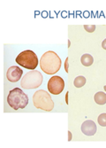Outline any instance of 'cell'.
Returning <instances> with one entry per match:
<instances>
[{
    "label": "cell",
    "mask_w": 106,
    "mask_h": 148,
    "mask_svg": "<svg viewBox=\"0 0 106 148\" xmlns=\"http://www.w3.org/2000/svg\"><path fill=\"white\" fill-rule=\"evenodd\" d=\"M65 88V81L62 77L54 75L52 76L48 82V90L50 93L53 95H58Z\"/></svg>",
    "instance_id": "6"
},
{
    "label": "cell",
    "mask_w": 106,
    "mask_h": 148,
    "mask_svg": "<svg viewBox=\"0 0 106 148\" xmlns=\"http://www.w3.org/2000/svg\"><path fill=\"white\" fill-rule=\"evenodd\" d=\"M81 61L82 64L85 66H89L93 64L94 62V58H93L90 54H88V53H85L83 54L81 58Z\"/></svg>",
    "instance_id": "10"
},
{
    "label": "cell",
    "mask_w": 106,
    "mask_h": 148,
    "mask_svg": "<svg viewBox=\"0 0 106 148\" xmlns=\"http://www.w3.org/2000/svg\"><path fill=\"white\" fill-rule=\"evenodd\" d=\"M8 105L14 110L23 109L29 104V97L20 88H14L10 90L7 96Z\"/></svg>",
    "instance_id": "2"
},
{
    "label": "cell",
    "mask_w": 106,
    "mask_h": 148,
    "mask_svg": "<svg viewBox=\"0 0 106 148\" xmlns=\"http://www.w3.org/2000/svg\"><path fill=\"white\" fill-rule=\"evenodd\" d=\"M61 60L56 52L49 51L40 60V68L47 75H54L61 68Z\"/></svg>",
    "instance_id": "1"
},
{
    "label": "cell",
    "mask_w": 106,
    "mask_h": 148,
    "mask_svg": "<svg viewBox=\"0 0 106 148\" xmlns=\"http://www.w3.org/2000/svg\"><path fill=\"white\" fill-rule=\"evenodd\" d=\"M65 70L66 73H68V58H66L65 61Z\"/></svg>",
    "instance_id": "14"
},
{
    "label": "cell",
    "mask_w": 106,
    "mask_h": 148,
    "mask_svg": "<svg viewBox=\"0 0 106 148\" xmlns=\"http://www.w3.org/2000/svg\"><path fill=\"white\" fill-rule=\"evenodd\" d=\"M67 96H68V92L66 93V98H65V101H66V104H68V99H68V97H67Z\"/></svg>",
    "instance_id": "17"
},
{
    "label": "cell",
    "mask_w": 106,
    "mask_h": 148,
    "mask_svg": "<svg viewBox=\"0 0 106 148\" xmlns=\"http://www.w3.org/2000/svg\"><path fill=\"white\" fill-rule=\"evenodd\" d=\"M43 75L37 70H32L26 73L21 79L20 85L22 89L33 90L38 88L43 84Z\"/></svg>",
    "instance_id": "4"
},
{
    "label": "cell",
    "mask_w": 106,
    "mask_h": 148,
    "mask_svg": "<svg viewBox=\"0 0 106 148\" xmlns=\"http://www.w3.org/2000/svg\"><path fill=\"white\" fill-rule=\"evenodd\" d=\"M103 90H105V91H106V85H105V86H104V87H103Z\"/></svg>",
    "instance_id": "18"
},
{
    "label": "cell",
    "mask_w": 106,
    "mask_h": 148,
    "mask_svg": "<svg viewBox=\"0 0 106 148\" xmlns=\"http://www.w3.org/2000/svg\"><path fill=\"white\" fill-rule=\"evenodd\" d=\"M16 62L26 69L35 70L38 66V58L33 51L26 50L17 56Z\"/></svg>",
    "instance_id": "5"
},
{
    "label": "cell",
    "mask_w": 106,
    "mask_h": 148,
    "mask_svg": "<svg viewBox=\"0 0 106 148\" xmlns=\"http://www.w3.org/2000/svg\"><path fill=\"white\" fill-rule=\"evenodd\" d=\"M86 82L87 80L84 76L82 75H80V76H77L75 79H74V82H73V84L76 88H81L82 86H84L86 84Z\"/></svg>",
    "instance_id": "11"
},
{
    "label": "cell",
    "mask_w": 106,
    "mask_h": 148,
    "mask_svg": "<svg viewBox=\"0 0 106 148\" xmlns=\"http://www.w3.org/2000/svg\"><path fill=\"white\" fill-rule=\"evenodd\" d=\"M94 99H95L96 103L98 105L102 106V105L106 104V93H104L103 91H99V92L96 93Z\"/></svg>",
    "instance_id": "9"
},
{
    "label": "cell",
    "mask_w": 106,
    "mask_h": 148,
    "mask_svg": "<svg viewBox=\"0 0 106 148\" xmlns=\"http://www.w3.org/2000/svg\"><path fill=\"white\" fill-rule=\"evenodd\" d=\"M82 131L86 136H94L96 132V125L91 120L85 121L82 125Z\"/></svg>",
    "instance_id": "8"
},
{
    "label": "cell",
    "mask_w": 106,
    "mask_h": 148,
    "mask_svg": "<svg viewBox=\"0 0 106 148\" xmlns=\"http://www.w3.org/2000/svg\"><path fill=\"white\" fill-rule=\"evenodd\" d=\"M33 103L36 108L47 112L51 111L54 107V103L50 94L43 90L35 91L33 96Z\"/></svg>",
    "instance_id": "3"
},
{
    "label": "cell",
    "mask_w": 106,
    "mask_h": 148,
    "mask_svg": "<svg viewBox=\"0 0 106 148\" xmlns=\"http://www.w3.org/2000/svg\"><path fill=\"white\" fill-rule=\"evenodd\" d=\"M84 29L88 33H92L96 30V25H84Z\"/></svg>",
    "instance_id": "13"
},
{
    "label": "cell",
    "mask_w": 106,
    "mask_h": 148,
    "mask_svg": "<svg viewBox=\"0 0 106 148\" xmlns=\"http://www.w3.org/2000/svg\"><path fill=\"white\" fill-rule=\"evenodd\" d=\"M72 140V134H71V131H68V141H71Z\"/></svg>",
    "instance_id": "16"
},
{
    "label": "cell",
    "mask_w": 106,
    "mask_h": 148,
    "mask_svg": "<svg viewBox=\"0 0 106 148\" xmlns=\"http://www.w3.org/2000/svg\"><path fill=\"white\" fill-rule=\"evenodd\" d=\"M97 122L100 126L106 127V114H101L97 118Z\"/></svg>",
    "instance_id": "12"
},
{
    "label": "cell",
    "mask_w": 106,
    "mask_h": 148,
    "mask_svg": "<svg viewBox=\"0 0 106 148\" xmlns=\"http://www.w3.org/2000/svg\"><path fill=\"white\" fill-rule=\"evenodd\" d=\"M102 47L104 49V50H106V38L103 40V43H102Z\"/></svg>",
    "instance_id": "15"
},
{
    "label": "cell",
    "mask_w": 106,
    "mask_h": 148,
    "mask_svg": "<svg viewBox=\"0 0 106 148\" xmlns=\"http://www.w3.org/2000/svg\"><path fill=\"white\" fill-rule=\"evenodd\" d=\"M23 74V71L20 68L17 66H12L8 69L6 73L7 80L11 83H16L21 78V75Z\"/></svg>",
    "instance_id": "7"
}]
</instances>
